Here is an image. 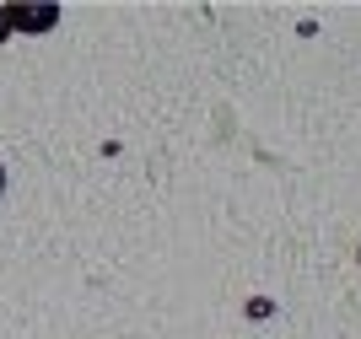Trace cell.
Returning a JSON list of instances; mask_svg holds the SVG:
<instances>
[{
    "mask_svg": "<svg viewBox=\"0 0 361 339\" xmlns=\"http://www.w3.org/2000/svg\"><path fill=\"white\" fill-rule=\"evenodd\" d=\"M6 16H11V27L38 32V27H54V16H60V11H54V6H38V11H32V6H11Z\"/></svg>",
    "mask_w": 361,
    "mask_h": 339,
    "instance_id": "obj_1",
    "label": "cell"
},
{
    "mask_svg": "<svg viewBox=\"0 0 361 339\" xmlns=\"http://www.w3.org/2000/svg\"><path fill=\"white\" fill-rule=\"evenodd\" d=\"M6 32H11V16H6V11H0V38H6Z\"/></svg>",
    "mask_w": 361,
    "mask_h": 339,
    "instance_id": "obj_2",
    "label": "cell"
},
{
    "mask_svg": "<svg viewBox=\"0 0 361 339\" xmlns=\"http://www.w3.org/2000/svg\"><path fill=\"white\" fill-rule=\"evenodd\" d=\"M0 189H6V173H0Z\"/></svg>",
    "mask_w": 361,
    "mask_h": 339,
    "instance_id": "obj_3",
    "label": "cell"
}]
</instances>
